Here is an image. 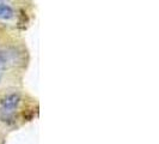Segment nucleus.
Segmentation results:
<instances>
[{
  "mask_svg": "<svg viewBox=\"0 0 159 144\" xmlns=\"http://www.w3.org/2000/svg\"><path fill=\"white\" fill-rule=\"evenodd\" d=\"M19 102H20V97L18 94H11L6 96L1 102V112L6 114L13 113L17 109Z\"/></svg>",
  "mask_w": 159,
  "mask_h": 144,
  "instance_id": "f257e3e1",
  "label": "nucleus"
},
{
  "mask_svg": "<svg viewBox=\"0 0 159 144\" xmlns=\"http://www.w3.org/2000/svg\"><path fill=\"white\" fill-rule=\"evenodd\" d=\"M13 16H15V12L11 6H8L6 4H0V19L8 21V19H12Z\"/></svg>",
  "mask_w": 159,
  "mask_h": 144,
  "instance_id": "f03ea898",
  "label": "nucleus"
},
{
  "mask_svg": "<svg viewBox=\"0 0 159 144\" xmlns=\"http://www.w3.org/2000/svg\"><path fill=\"white\" fill-rule=\"evenodd\" d=\"M10 53L7 50H0V66L6 65L10 61Z\"/></svg>",
  "mask_w": 159,
  "mask_h": 144,
  "instance_id": "7ed1b4c3",
  "label": "nucleus"
},
{
  "mask_svg": "<svg viewBox=\"0 0 159 144\" xmlns=\"http://www.w3.org/2000/svg\"><path fill=\"white\" fill-rule=\"evenodd\" d=\"M1 77H2V71L0 70V80H1Z\"/></svg>",
  "mask_w": 159,
  "mask_h": 144,
  "instance_id": "20e7f679",
  "label": "nucleus"
}]
</instances>
